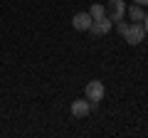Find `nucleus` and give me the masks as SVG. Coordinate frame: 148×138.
Returning a JSON list of instances; mask_svg holds the SVG:
<instances>
[{
	"label": "nucleus",
	"instance_id": "9",
	"mask_svg": "<svg viewBox=\"0 0 148 138\" xmlns=\"http://www.w3.org/2000/svg\"><path fill=\"white\" fill-rule=\"evenodd\" d=\"M114 25H116V32H119V35H123V32H126V27H128V22H123V20H116Z\"/></svg>",
	"mask_w": 148,
	"mask_h": 138
},
{
	"label": "nucleus",
	"instance_id": "4",
	"mask_svg": "<svg viewBox=\"0 0 148 138\" xmlns=\"http://www.w3.org/2000/svg\"><path fill=\"white\" fill-rule=\"evenodd\" d=\"M91 15L89 12H77V15L72 17V27L74 30H79V32H89V27H91Z\"/></svg>",
	"mask_w": 148,
	"mask_h": 138
},
{
	"label": "nucleus",
	"instance_id": "5",
	"mask_svg": "<svg viewBox=\"0 0 148 138\" xmlns=\"http://www.w3.org/2000/svg\"><path fill=\"white\" fill-rule=\"evenodd\" d=\"M111 27H114V22L109 20V17H101V20H94L89 27V32L94 35V37H101V35H106V32H111Z\"/></svg>",
	"mask_w": 148,
	"mask_h": 138
},
{
	"label": "nucleus",
	"instance_id": "2",
	"mask_svg": "<svg viewBox=\"0 0 148 138\" xmlns=\"http://www.w3.org/2000/svg\"><path fill=\"white\" fill-rule=\"evenodd\" d=\"M123 15H126V5H123V0H109V3H106V17H109L111 22L123 20Z\"/></svg>",
	"mask_w": 148,
	"mask_h": 138
},
{
	"label": "nucleus",
	"instance_id": "11",
	"mask_svg": "<svg viewBox=\"0 0 148 138\" xmlns=\"http://www.w3.org/2000/svg\"><path fill=\"white\" fill-rule=\"evenodd\" d=\"M143 30H146V35H148V15L143 17Z\"/></svg>",
	"mask_w": 148,
	"mask_h": 138
},
{
	"label": "nucleus",
	"instance_id": "7",
	"mask_svg": "<svg viewBox=\"0 0 148 138\" xmlns=\"http://www.w3.org/2000/svg\"><path fill=\"white\" fill-rule=\"evenodd\" d=\"M126 12H128V17H131L133 22H143V17H146V10H143L141 5H136V3H133V5L128 8Z\"/></svg>",
	"mask_w": 148,
	"mask_h": 138
},
{
	"label": "nucleus",
	"instance_id": "1",
	"mask_svg": "<svg viewBox=\"0 0 148 138\" xmlns=\"http://www.w3.org/2000/svg\"><path fill=\"white\" fill-rule=\"evenodd\" d=\"M123 40H126L131 47H136V44H141L143 40H146V30H143V22H128L126 32L121 35Z\"/></svg>",
	"mask_w": 148,
	"mask_h": 138
},
{
	"label": "nucleus",
	"instance_id": "6",
	"mask_svg": "<svg viewBox=\"0 0 148 138\" xmlns=\"http://www.w3.org/2000/svg\"><path fill=\"white\" fill-rule=\"evenodd\" d=\"M91 113V106H89V99H77V101H72V116H77V118H86Z\"/></svg>",
	"mask_w": 148,
	"mask_h": 138
},
{
	"label": "nucleus",
	"instance_id": "10",
	"mask_svg": "<svg viewBox=\"0 0 148 138\" xmlns=\"http://www.w3.org/2000/svg\"><path fill=\"white\" fill-rule=\"evenodd\" d=\"M133 3H136V5H141V8H146V5H148V0H133Z\"/></svg>",
	"mask_w": 148,
	"mask_h": 138
},
{
	"label": "nucleus",
	"instance_id": "3",
	"mask_svg": "<svg viewBox=\"0 0 148 138\" xmlns=\"http://www.w3.org/2000/svg\"><path fill=\"white\" fill-rule=\"evenodd\" d=\"M84 96L89 101H101V99H104V81L91 79L89 84H86V89H84Z\"/></svg>",
	"mask_w": 148,
	"mask_h": 138
},
{
	"label": "nucleus",
	"instance_id": "8",
	"mask_svg": "<svg viewBox=\"0 0 148 138\" xmlns=\"http://www.w3.org/2000/svg\"><path fill=\"white\" fill-rule=\"evenodd\" d=\"M89 15H91V20H101V17H106V8L101 3H94L89 8Z\"/></svg>",
	"mask_w": 148,
	"mask_h": 138
}]
</instances>
